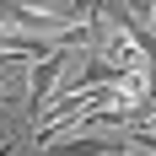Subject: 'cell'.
Wrapping results in <instances>:
<instances>
[{
	"mask_svg": "<svg viewBox=\"0 0 156 156\" xmlns=\"http://www.w3.org/2000/svg\"><path fill=\"white\" fill-rule=\"evenodd\" d=\"M102 22H108V27H102V43H97V65H108L113 76H151V65H145L140 48L129 43V32L119 27L108 11H102Z\"/></svg>",
	"mask_w": 156,
	"mask_h": 156,
	"instance_id": "cell-1",
	"label": "cell"
},
{
	"mask_svg": "<svg viewBox=\"0 0 156 156\" xmlns=\"http://www.w3.org/2000/svg\"><path fill=\"white\" fill-rule=\"evenodd\" d=\"M65 59H70V54H43V59H32V65H27V102H32V124H38V113L54 102V92H59Z\"/></svg>",
	"mask_w": 156,
	"mask_h": 156,
	"instance_id": "cell-2",
	"label": "cell"
},
{
	"mask_svg": "<svg viewBox=\"0 0 156 156\" xmlns=\"http://www.w3.org/2000/svg\"><path fill=\"white\" fill-rule=\"evenodd\" d=\"M140 129H151V135H156V102L145 108V124H140Z\"/></svg>",
	"mask_w": 156,
	"mask_h": 156,
	"instance_id": "cell-3",
	"label": "cell"
},
{
	"mask_svg": "<svg viewBox=\"0 0 156 156\" xmlns=\"http://www.w3.org/2000/svg\"><path fill=\"white\" fill-rule=\"evenodd\" d=\"M140 11H145V22H151V32H156V5H140ZM156 65V59H151Z\"/></svg>",
	"mask_w": 156,
	"mask_h": 156,
	"instance_id": "cell-4",
	"label": "cell"
},
{
	"mask_svg": "<svg viewBox=\"0 0 156 156\" xmlns=\"http://www.w3.org/2000/svg\"><path fill=\"white\" fill-rule=\"evenodd\" d=\"M0 156H11V145H5V140H0Z\"/></svg>",
	"mask_w": 156,
	"mask_h": 156,
	"instance_id": "cell-5",
	"label": "cell"
},
{
	"mask_svg": "<svg viewBox=\"0 0 156 156\" xmlns=\"http://www.w3.org/2000/svg\"><path fill=\"white\" fill-rule=\"evenodd\" d=\"M5 97H11V92H5V86H0V102H5Z\"/></svg>",
	"mask_w": 156,
	"mask_h": 156,
	"instance_id": "cell-6",
	"label": "cell"
},
{
	"mask_svg": "<svg viewBox=\"0 0 156 156\" xmlns=\"http://www.w3.org/2000/svg\"><path fill=\"white\" fill-rule=\"evenodd\" d=\"M113 156H129V151H113Z\"/></svg>",
	"mask_w": 156,
	"mask_h": 156,
	"instance_id": "cell-7",
	"label": "cell"
}]
</instances>
